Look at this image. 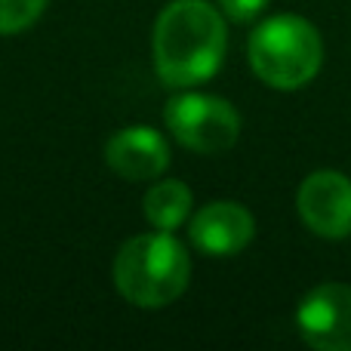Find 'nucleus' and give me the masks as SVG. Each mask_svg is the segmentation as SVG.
Returning <instances> with one entry per match:
<instances>
[{
  "mask_svg": "<svg viewBox=\"0 0 351 351\" xmlns=\"http://www.w3.org/2000/svg\"><path fill=\"white\" fill-rule=\"evenodd\" d=\"M296 327L305 346L317 351H351V287L321 284L302 296Z\"/></svg>",
  "mask_w": 351,
  "mask_h": 351,
  "instance_id": "423d86ee",
  "label": "nucleus"
},
{
  "mask_svg": "<svg viewBox=\"0 0 351 351\" xmlns=\"http://www.w3.org/2000/svg\"><path fill=\"white\" fill-rule=\"evenodd\" d=\"M191 259L173 231L139 234L121 247L114 259V287L139 308H164L185 293Z\"/></svg>",
  "mask_w": 351,
  "mask_h": 351,
  "instance_id": "f03ea898",
  "label": "nucleus"
},
{
  "mask_svg": "<svg viewBox=\"0 0 351 351\" xmlns=\"http://www.w3.org/2000/svg\"><path fill=\"white\" fill-rule=\"evenodd\" d=\"M142 210L158 231H176L191 216V188L176 179L158 182L154 188H148Z\"/></svg>",
  "mask_w": 351,
  "mask_h": 351,
  "instance_id": "1a4fd4ad",
  "label": "nucleus"
},
{
  "mask_svg": "<svg viewBox=\"0 0 351 351\" xmlns=\"http://www.w3.org/2000/svg\"><path fill=\"white\" fill-rule=\"evenodd\" d=\"M296 210L305 228L327 241L351 234V179L339 170H317L305 176L296 191Z\"/></svg>",
  "mask_w": 351,
  "mask_h": 351,
  "instance_id": "39448f33",
  "label": "nucleus"
},
{
  "mask_svg": "<svg viewBox=\"0 0 351 351\" xmlns=\"http://www.w3.org/2000/svg\"><path fill=\"white\" fill-rule=\"evenodd\" d=\"M250 68L271 90H299L311 84L324 65V40L302 16H271L250 34Z\"/></svg>",
  "mask_w": 351,
  "mask_h": 351,
  "instance_id": "7ed1b4c3",
  "label": "nucleus"
},
{
  "mask_svg": "<svg viewBox=\"0 0 351 351\" xmlns=\"http://www.w3.org/2000/svg\"><path fill=\"white\" fill-rule=\"evenodd\" d=\"M268 6V0H219V10L231 22H253L262 10Z\"/></svg>",
  "mask_w": 351,
  "mask_h": 351,
  "instance_id": "9b49d317",
  "label": "nucleus"
},
{
  "mask_svg": "<svg viewBox=\"0 0 351 351\" xmlns=\"http://www.w3.org/2000/svg\"><path fill=\"white\" fill-rule=\"evenodd\" d=\"M105 160L127 182L158 179L170 167V145L152 127H127L111 136L108 148H105Z\"/></svg>",
  "mask_w": 351,
  "mask_h": 351,
  "instance_id": "6e6552de",
  "label": "nucleus"
},
{
  "mask_svg": "<svg viewBox=\"0 0 351 351\" xmlns=\"http://www.w3.org/2000/svg\"><path fill=\"white\" fill-rule=\"evenodd\" d=\"M49 0H0V34H19L31 28Z\"/></svg>",
  "mask_w": 351,
  "mask_h": 351,
  "instance_id": "9d476101",
  "label": "nucleus"
},
{
  "mask_svg": "<svg viewBox=\"0 0 351 351\" xmlns=\"http://www.w3.org/2000/svg\"><path fill=\"white\" fill-rule=\"evenodd\" d=\"M191 243L206 256H237L256 234L253 213L234 200H213L188 225Z\"/></svg>",
  "mask_w": 351,
  "mask_h": 351,
  "instance_id": "0eeeda50",
  "label": "nucleus"
},
{
  "mask_svg": "<svg viewBox=\"0 0 351 351\" xmlns=\"http://www.w3.org/2000/svg\"><path fill=\"white\" fill-rule=\"evenodd\" d=\"M222 10L206 0H173L154 25V68L167 86H197L222 68Z\"/></svg>",
  "mask_w": 351,
  "mask_h": 351,
  "instance_id": "f257e3e1",
  "label": "nucleus"
},
{
  "mask_svg": "<svg viewBox=\"0 0 351 351\" xmlns=\"http://www.w3.org/2000/svg\"><path fill=\"white\" fill-rule=\"evenodd\" d=\"M164 121L173 139L197 154H222L241 136V114L234 105L206 93H182L170 99Z\"/></svg>",
  "mask_w": 351,
  "mask_h": 351,
  "instance_id": "20e7f679",
  "label": "nucleus"
}]
</instances>
